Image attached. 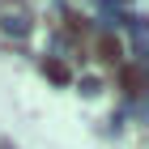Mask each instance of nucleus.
Here are the masks:
<instances>
[{
	"label": "nucleus",
	"mask_w": 149,
	"mask_h": 149,
	"mask_svg": "<svg viewBox=\"0 0 149 149\" xmlns=\"http://www.w3.org/2000/svg\"><path fill=\"white\" fill-rule=\"evenodd\" d=\"M124 85H128V90H136V85H141V77H136V68H128V72H124Z\"/></svg>",
	"instance_id": "obj_2"
},
{
	"label": "nucleus",
	"mask_w": 149,
	"mask_h": 149,
	"mask_svg": "<svg viewBox=\"0 0 149 149\" xmlns=\"http://www.w3.org/2000/svg\"><path fill=\"white\" fill-rule=\"evenodd\" d=\"M98 51H102V60H115V56H119V43H115V38H102Z\"/></svg>",
	"instance_id": "obj_1"
}]
</instances>
